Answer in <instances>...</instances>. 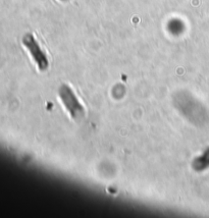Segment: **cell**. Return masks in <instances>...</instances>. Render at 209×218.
Wrapping results in <instances>:
<instances>
[{"label":"cell","mask_w":209,"mask_h":218,"mask_svg":"<svg viewBox=\"0 0 209 218\" xmlns=\"http://www.w3.org/2000/svg\"><path fill=\"white\" fill-rule=\"evenodd\" d=\"M58 93H59V97L61 99L63 105L65 106V108L69 111L72 119L80 120L85 116V110H84L83 105L79 102L76 95L74 94L70 87L63 84L59 88Z\"/></svg>","instance_id":"obj_1"},{"label":"cell","mask_w":209,"mask_h":218,"mask_svg":"<svg viewBox=\"0 0 209 218\" xmlns=\"http://www.w3.org/2000/svg\"><path fill=\"white\" fill-rule=\"evenodd\" d=\"M23 45L27 47L30 54L34 58L36 64L38 65L39 70H45L48 67V59L45 53L42 51V49L39 46L38 42L31 34H27L23 38Z\"/></svg>","instance_id":"obj_2"}]
</instances>
